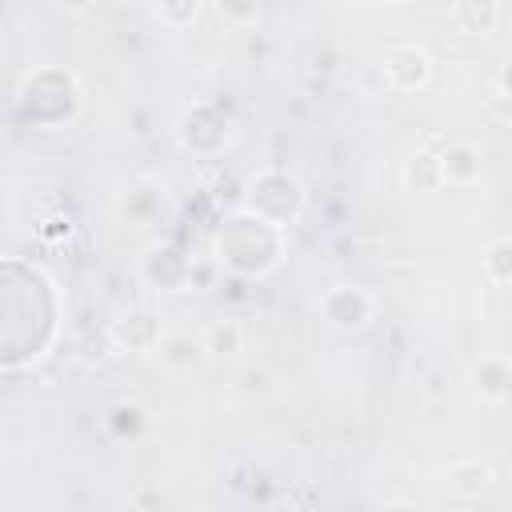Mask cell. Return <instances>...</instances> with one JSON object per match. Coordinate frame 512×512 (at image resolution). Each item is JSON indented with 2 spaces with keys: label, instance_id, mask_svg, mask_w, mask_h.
<instances>
[{
  "label": "cell",
  "instance_id": "cell-1",
  "mask_svg": "<svg viewBox=\"0 0 512 512\" xmlns=\"http://www.w3.org/2000/svg\"><path fill=\"white\" fill-rule=\"evenodd\" d=\"M288 252V228L272 224L268 216L252 208H236L220 220L212 236V264L240 276V280H260L284 264Z\"/></svg>",
  "mask_w": 512,
  "mask_h": 512
},
{
  "label": "cell",
  "instance_id": "cell-2",
  "mask_svg": "<svg viewBox=\"0 0 512 512\" xmlns=\"http://www.w3.org/2000/svg\"><path fill=\"white\" fill-rule=\"evenodd\" d=\"M80 100H84V88L76 80V72L60 68V64H44V68H32L20 88H16V108L28 124H40V128H64L76 120L80 112Z\"/></svg>",
  "mask_w": 512,
  "mask_h": 512
},
{
  "label": "cell",
  "instance_id": "cell-3",
  "mask_svg": "<svg viewBox=\"0 0 512 512\" xmlns=\"http://www.w3.org/2000/svg\"><path fill=\"white\" fill-rule=\"evenodd\" d=\"M244 208L268 216L280 228H292L304 216V188L296 176H288L280 168H260L244 188Z\"/></svg>",
  "mask_w": 512,
  "mask_h": 512
},
{
  "label": "cell",
  "instance_id": "cell-4",
  "mask_svg": "<svg viewBox=\"0 0 512 512\" xmlns=\"http://www.w3.org/2000/svg\"><path fill=\"white\" fill-rule=\"evenodd\" d=\"M320 316L332 332L356 336L376 320V300L360 284H332V288L320 292Z\"/></svg>",
  "mask_w": 512,
  "mask_h": 512
},
{
  "label": "cell",
  "instance_id": "cell-5",
  "mask_svg": "<svg viewBox=\"0 0 512 512\" xmlns=\"http://www.w3.org/2000/svg\"><path fill=\"white\" fill-rule=\"evenodd\" d=\"M176 140L192 156H220L228 144V116L216 104H192L176 120Z\"/></svg>",
  "mask_w": 512,
  "mask_h": 512
},
{
  "label": "cell",
  "instance_id": "cell-6",
  "mask_svg": "<svg viewBox=\"0 0 512 512\" xmlns=\"http://www.w3.org/2000/svg\"><path fill=\"white\" fill-rule=\"evenodd\" d=\"M192 268L196 264L168 240H156L140 252V280L152 292H188L192 288Z\"/></svg>",
  "mask_w": 512,
  "mask_h": 512
},
{
  "label": "cell",
  "instance_id": "cell-7",
  "mask_svg": "<svg viewBox=\"0 0 512 512\" xmlns=\"http://www.w3.org/2000/svg\"><path fill=\"white\" fill-rule=\"evenodd\" d=\"M432 76H436V64H432V56H428L424 48H416V44H400V48H392V52L384 56V84H388L392 92H400V96L424 92V88L432 84Z\"/></svg>",
  "mask_w": 512,
  "mask_h": 512
},
{
  "label": "cell",
  "instance_id": "cell-8",
  "mask_svg": "<svg viewBox=\"0 0 512 512\" xmlns=\"http://www.w3.org/2000/svg\"><path fill=\"white\" fill-rule=\"evenodd\" d=\"M108 336H112V344H120L124 352H156V344H160L164 332H160V320H156L152 308H132V312H124L120 320H112Z\"/></svg>",
  "mask_w": 512,
  "mask_h": 512
},
{
  "label": "cell",
  "instance_id": "cell-9",
  "mask_svg": "<svg viewBox=\"0 0 512 512\" xmlns=\"http://www.w3.org/2000/svg\"><path fill=\"white\" fill-rule=\"evenodd\" d=\"M452 28L460 36H472V40H484L496 32L500 24V0H452V12H448Z\"/></svg>",
  "mask_w": 512,
  "mask_h": 512
},
{
  "label": "cell",
  "instance_id": "cell-10",
  "mask_svg": "<svg viewBox=\"0 0 512 512\" xmlns=\"http://www.w3.org/2000/svg\"><path fill=\"white\" fill-rule=\"evenodd\" d=\"M480 148L472 140H452L440 148V172H444V184H456V188H468L480 180Z\"/></svg>",
  "mask_w": 512,
  "mask_h": 512
},
{
  "label": "cell",
  "instance_id": "cell-11",
  "mask_svg": "<svg viewBox=\"0 0 512 512\" xmlns=\"http://www.w3.org/2000/svg\"><path fill=\"white\" fill-rule=\"evenodd\" d=\"M200 344H204V356L212 360H232L244 352V324L232 320V316H220V320H208L200 328Z\"/></svg>",
  "mask_w": 512,
  "mask_h": 512
},
{
  "label": "cell",
  "instance_id": "cell-12",
  "mask_svg": "<svg viewBox=\"0 0 512 512\" xmlns=\"http://www.w3.org/2000/svg\"><path fill=\"white\" fill-rule=\"evenodd\" d=\"M444 480H448V488H452L456 496H480V492L492 484V464L480 460V456H460V460L448 464Z\"/></svg>",
  "mask_w": 512,
  "mask_h": 512
},
{
  "label": "cell",
  "instance_id": "cell-13",
  "mask_svg": "<svg viewBox=\"0 0 512 512\" xmlns=\"http://www.w3.org/2000/svg\"><path fill=\"white\" fill-rule=\"evenodd\" d=\"M404 188L408 192H436V188H444V172H440V152L436 148H416L404 160Z\"/></svg>",
  "mask_w": 512,
  "mask_h": 512
},
{
  "label": "cell",
  "instance_id": "cell-14",
  "mask_svg": "<svg viewBox=\"0 0 512 512\" xmlns=\"http://www.w3.org/2000/svg\"><path fill=\"white\" fill-rule=\"evenodd\" d=\"M472 384H476L480 400L496 404V400H504L512 392V364L504 356H484L476 364V372H472Z\"/></svg>",
  "mask_w": 512,
  "mask_h": 512
},
{
  "label": "cell",
  "instance_id": "cell-15",
  "mask_svg": "<svg viewBox=\"0 0 512 512\" xmlns=\"http://www.w3.org/2000/svg\"><path fill=\"white\" fill-rule=\"evenodd\" d=\"M156 356H160L164 368H172V372H188V368H196V364L204 360V344H200V336L176 332V336H160Z\"/></svg>",
  "mask_w": 512,
  "mask_h": 512
},
{
  "label": "cell",
  "instance_id": "cell-16",
  "mask_svg": "<svg viewBox=\"0 0 512 512\" xmlns=\"http://www.w3.org/2000/svg\"><path fill=\"white\" fill-rule=\"evenodd\" d=\"M208 4H212V16L232 32H244L260 20V0H208Z\"/></svg>",
  "mask_w": 512,
  "mask_h": 512
},
{
  "label": "cell",
  "instance_id": "cell-17",
  "mask_svg": "<svg viewBox=\"0 0 512 512\" xmlns=\"http://www.w3.org/2000/svg\"><path fill=\"white\" fill-rule=\"evenodd\" d=\"M160 204H164V196H156V188H132V192L120 200V216H124L128 224H148V220H156Z\"/></svg>",
  "mask_w": 512,
  "mask_h": 512
},
{
  "label": "cell",
  "instance_id": "cell-18",
  "mask_svg": "<svg viewBox=\"0 0 512 512\" xmlns=\"http://www.w3.org/2000/svg\"><path fill=\"white\" fill-rule=\"evenodd\" d=\"M480 268L492 284H512V240H492L480 256Z\"/></svg>",
  "mask_w": 512,
  "mask_h": 512
},
{
  "label": "cell",
  "instance_id": "cell-19",
  "mask_svg": "<svg viewBox=\"0 0 512 512\" xmlns=\"http://www.w3.org/2000/svg\"><path fill=\"white\" fill-rule=\"evenodd\" d=\"M148 428V412L140 408V404H132V400H124V404H116L112 412H108V432L112 436H140Z\"/></svg>",
  "mask_w": 512,
  "mask_h": 512
},
{
  "label": "cell",
  "instance_id": "cell-20",
  "mask_svg": "<svg viewBox=\"0 0 512 512\" xmlns=\"http://www.w3.org/2000/svg\"><path fill=\"white\" fill-rule=\"evenodd\" d=\"M196 16H200V0H156V20L172 32L192 28Z\"/></svg>",
  "mask_w": 512,
  "mask_h": 512
},
{
  "label": "cell",
  "instance_id": "cell-21",
  "mask_svg": "<svg viewBox=\"0 0 512 512\" xmlns=\"http://www.w3.org/2000/svg\"><path fill=\"white\" fill-rule=\"evenodd\" d=\"M36 236H40L44 244H64V240L72 236V216H68V212H48V216L36 224Z\"/></svg>",
  "mask_w": 512,
  "mask_h": 512
},
{
  "label": "cell",
  "instance_id": "cell-22",
  "mask_svg": "<svg viewBox=\"0 0 512 512\" xmlns=\"http://www.w3.org/2000/svg\"><path fill=\"white\" fill-rule=\"evenodd\" d=\"M96 4H100V0H60V8H64L68 16H88V12H96Z\"/></svg>",
  "mask_w": 512,
  "mask_h": 512
},
{
  "label": "cell",
  "instance_id": "cell-23",
  "mask_svg": "<svg viewBox=\"0 0 512 512\" xmlns=\"http://www.w3.org/2000/svg\"><path fill=\"white\" fill-rule=\"evenodd\" d=\"M496 88H500V100H508V104H512V60L500 68V76H496Z\"/></svg>",
  "mask_w": 512,
  "mask_h": 512
},
{
  "label": "cell",
  "instance_id": "cell-24",
  "mask_svg": "<svg viewBox=\"0 0 512 512\" xmlns=\"http://www.w3.org/2000/svg\"><path fill=\"white\" fill-rule=\"evenodd\" d=\"M384 4H408V0H384Z\"/></svg>",
  "mask_w": 512,
  "mask_h": 512
}]
</instances>
